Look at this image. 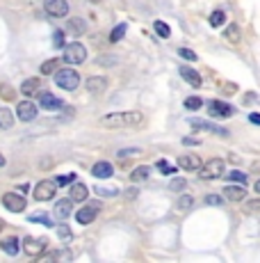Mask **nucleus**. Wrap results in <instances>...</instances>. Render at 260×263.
<instances>
[{
	"label": "nucleus",
	"instance_id": "1",
	"mask_svg": "<svg viewBox=\"0 0 260 263\" xmlns=\"http://www.w3.org/2000/svg\"><path fill=\"white\" fill-rule=\"evenodd\" d=\"M105 128H133V126L144 124V114L142 112H110L99 121Z\"/></svg>",
	"mask_w": 260,
	"mask_h": 263
},
{
	"label": "nucleus",
	"instance_id": "2",
	"mask_svg": "<svg viewBox=\"0 0 260 263\" xmlns=\"http://www.w3.org/2000/svg\"><path fill=\"white\" fill-rule=\"evenodd\" d=\"M55 85L59 90H66V92H73L75 87L80 85V74L75 69H57L55 71Z\"/></svg>",
	"mask_w": 260,
	"mask_h": 263
},
{
	"label": "nucleus",
	"instance_id": "3",
	"mask_svg": "<svg viewBox=\"0 0 260 263\" xmlns=\"http://www.w3.org/2000/svg\"><path fill=\"white\" fill-rule=\"evenodd\" d=\"M226 172V163L221 158H212L208 160L206 165H201V169H199V176L206 181H212V179H219V176H224Z\"/></svg>",
	"mask_w": 260,
	"mask_h": 263
},
{
	"label": "nucleus",
	"instance_id": "4",
	"mask_svg": "<svg viewBox=\"0 0 260 263\" xmlns=\"http://www.w3.org/2000/svg\"><path fill=\"white\" fill-rule=\"evenodd\" d=\"M84 60H87V48L82 44L73 41V44H69L64 48V62H69V64H82Z\"/></svg>",
	"mask_w": 260,
	"mask_h": 263
},
{
	"label": "nucleus",
	"instance_id": "5",
	"mask_svg": "<svg viewBox=\"0 0 260 263\" xmlns=\"http://www.w3.org/2000/svg\"><path fill=\"white\" fill-rule=\"evenodd\" d=\"M3 206L7 211H12V213H23L28 209V202H25L23 192H7L3 194Z\"/></svg>",
	"mask_w": 260,
	"mask_h": 263
},
{
	"label": "nucleus",
	"instance_id": "6",
	"mask_svg": "<svg viewBox=\"0 0 260 263\" xmlns=\"http://www.w3.org/2000/svg\"><path fill=\"white\" fill-rule=\"evenodd\" d=\"M57 192V181H50V179H44L35 185V199L37 202H50Z\"/></svg>",
	"mask_w": 260,
	"mask_h": 263
},
{
	"label": "nucleus",
	"instance_id": "7",
	"mask_svg": "<svg viewBox=\"0 0 260 263\" xmlns=\"http://www.w3.org/2000/svg\"><path fill=\"white\" fill-rule=\"evenodd\" d=\"M46 247H48V245H46L44 238H32V236L23 238V252L32 258H39L41 254L46 252Z\"/></svg>",
	"mask_w": 260,
	"mask_h": 263
},
{
	"label": "nucleus",
	"instance_id": "8",
	"mask_svg": "<svg viewBox=\"0 0 260 263\" xmlns=\"http://www.w3.org/2000/svg\"><path fill=\"white\" fill-rule=\"evenodd\" d=\"M208 112H210V117H215V119H228V117L235 114V108L224 103V101H210V103H208Z\"/></svg>",
	"mask_w": 260,
	"mask_h": 263
},
{
	"label": "nucleus",
	"instance_id": "9",
	"mask_svg": "<svg viewBox=\"0 0 260 263\" xmlns=\"http://www.w3.org/2000/svg\"><path fill=\"white\" fill-rule=\"evenodd\" d=\"M190 126L197 130H208V133H215L219 135V138H228V128H224V126L215 124V121H203V119H190Z\"/></svg>",
	"mask_w": 260,
	"mask_h": 263
},
{
	"label": "nucleus",
	"instance_id": "10",
	"mask_svg": "<svg viewBox=\"0 0 260 263\" xmlns=\"http://www.w3.org/2000/svg\"><path fill=\"white\" fill-rule=\"evenodd\" d=\"M99 211H101L99 202H87V206L75 213V220H78L80 224H92L94 220H96V215H99Z\"/></svg>",
	"mask_w": 260,
	"mask_h": 263
},
{
	"label": "nucleus",
	"instance_id": "11",
	"mask_svg": "<svg viewBox=\"0 0 260 263\" xmlns=\"http://www.w3.org/2000/svg\"><path fill=\"white\" fill-rule=\"evenodd\" d=\"M37 114H39V110H37V105L32 103V101H19V105H16V117H19L21 121H35Z\"/></svg>",
	"mask_w": 260,
	"mask_h": 263
},
{
	"label": "nucleus",
	"instance_id": "12",
	"mask_svg": "<svg viewBox=\"0 0 260 263\" xmlns=\"http://www.w3.org/2000/svg\"><path fill=\"white\" fill-rule=\"evenodd\" d=\"M46 14L53 19H64L69 14V3L66 0H46Z\"/></svg>",
	"mask_w": 260,
	"mask_h": 263
},
{
	"label": "nucleus",
	"instance_id": "13",
	"mask_svg": "<svg viewBox=\"0 0 260 263\" xmlns=\"http://www.w3.org/2000/svg\"><path fill=\"white\" fill-rule=\"evenodd\" d=\"M224 197L228 199V202H242V199H246L244 183H228L224 188Z\"/></svg>",
	"mask_w": 260,
	"mask_h": 263
},
{
	"label": "nucleus",
	"instance_id": "14",
	"mask_svg": "<svg viewBox=\"0 0 260 263\" xmlns=\"http://www.w3.org/2000/svg\"><path fill=\"white\" fill-rule=\"evenodd\" d=\"M39 105L44 110H59V108H64V101L59 99V96L50 94V92H41L39 94Z\"/></svg>",
	"mask_w": 260,
	"mask_h": 263
},
{
	"label": "nucleus",
	"instance_id": "15",
	"mask_svg": "<svg viewBox=\"0 0 260 263\" xmlns=\"http://www.w3.org/2000/svg\"><path fill=\"white\" fill-rule=\"evenodd\" d=\"M178 167L187 169V172H199V169H201V158H199L197 154L181 156V158H178Z\"/></svg>",
	"mask_w": 260,
	"mask_h": 263
},
{
	"label": "nucleus",
	"instance_id": "16",
	"mask_svg": "<svg viewBox=\"0 0 260 263\" xmlns=\"http://www.w3.org/2000/svg\"><path fill=\"white\" fill-rule=\"evenodd\" d=\"M66 32H69L71 37H82L84 32H87V21L78 19V16L69 19V23H66Z\"/></svg>",
	"mask_w": 260,
	"mask_h": 263
},
{
	"label": "nucleus",
	"instance_id": "17",
	"mask_svg": "<svg viewBox=\"0 0 260 263\" xmlns=\"http://www.w3.org/2000/svg\"><path fill=\"white\" fill-rule=\"evenodd\" d=\"M92 174L96 176V179H110L114 174V165L108 163V160H101V163H96L92 167Z\"/></svg>",
	"mask_w": 260,
	"mask_h": 263
},
{
	"label": "nucleus",
	"instance_id": "18",
	"mask_svg": "<svg viewBox=\"0 0 260 263\" xmlns=\"http://www.w3.org/2000/svg\"><path fill=\"white\" fill-rule=\"evenodd\" d=\"M71 211H73V199H71V197L59 199V202L55 204V215H57L59 220H69Z\"/></svg>",
	"mask_w": 260,
	"mask_h": 263
},
{
	"label": "nucleus",
	"instance_id": "19",
	"mask_svg": "<svg viewBox=\"0 0 260 263\" xmlns=\"http://www.w3.org/2000/svg\"><path fill=\"white\" fill-rule=\"evenodd\" d=\"M89 190L92 188H87L84 183H71V188H69V197L73 199V202H87V197H89Z\"/></svg>",
	"mask_w": 260,
	"mask_h": 263
},
{
	"label": "nucleus",
	"instance_id": "20",
	"mask_svg": "<svg viewBox=\"0 0 260 263\" xmlns=\"http://www.w3.org/2000/svg\"><path fill=\"white\" fill-rule=\"evenodd\" d=\"M181 76H183V80H185L187 85H192V87H201L203 85V80H201V76L197 74V71L192 69V67H181Z\"/></svg>",
	"mask_w": 260,
	"mask_h": 263
},
{
	"label": "nucleus",
	"instance_id": "21",
	"mask_svg": "<svg viewBox=\"0 0 260 263\" xmlns=\"http://www.w3.org/2000/svg\"><path fill=\"white\" fill-rule=\"evenodd\" d=\"M21 243H23V240H19L16 236H12V238H5L3 243H0V249H3L5 254H10V256H16L19 249H21Z\"/></svg>",
	"mask_w": 260,
	"mask_h": 263
},
{
	"label": "nucleus",
	"instance_id": "22",
	"mask_svg": "<svg viewBox=\"0 0 260 263\" xmlns=\"http://www.w3.org/2000/svg\"><path fill=\"white\" fill-rule=\"evenodd\" d=\"M105 87H108V80L101 78V76L87 78V92H92V94H99V92H103Z\"/></svg>",
	"mask_w": 260,
	"mask_h": 263
},
{
	"label": "nucleus",
	"instance_id": "23",
	"mask_svg": "<svg viewBox=\"0 0 260 263\" xmlns=\"http://www.w3.org/2000/svg\"><path fill=\"white\" fill-rule=\"evenodd\" d=\"M224 39H226V41H231V44H240V41H242L240 25H237V23L226 25V30H224Z\"/></svg>",
	"mask_w": 260,
	"mask_h": 263
},
{
	"label": "nucleus",
	"instance_id": "24",
	"mask_svg": "<svg viewBox=\"0 0 260 263\" xmlns=\"http://www.w3.org/2000/svg\"><path fill=\"white\" fill-rule=\"evenodd\" d=\"M12 126H14V114H12L7 108H0V128L10 130Z\"/></svg>",
	"mask_w": 260,
	"mask_h": 263
},
{
	"label": "nucleus",
	"instance_id": "25",
	"mask_svg": "<svg viewBox=\"0 0 260 263\" xmlns=\"http://www.w3.org/2000/svg\"><path fill=\"white\" fill-rule=\"evenodd\" d=\"M41 261H71V252L69 249H59V252H50L46 256H39Z\"/></svg>",
	"mask_w": 260,
	"mask_h": 263
},
{
	"label": "nucleus",
	"instance_id": "26",
	"mask_svg": "<svg viewBox=\"0 0 260 263\" xmlns=\"http://www.w3.org/2000/svg\"><path fill=\"white\" fill-rule=\"evenodd\" d=\"M148 176H151V167L148 165H142V167H135L133 174H130V179L135 181V183H139V181H146Z\"/></svg>",
	"mask_w": 260,
	"mask_h": 263
},
{
	"label": "nucleus",
	"instance_id": "27",
	"mask_svg": "<svg viewBox=\"0 0 260 263\" xmlns=\"http://www.w3.org/2000/svg\"><path fill=\"white\" fill-rule=\"evenodd\" d=\"M39 83H41L39 78H28L23 85H21V92H23L25 96H32L37 90H39Z\"/></svg>",
	"mask_w": 260,
	"mask_h": 263
},
{
	"label": "nucleus",
	"instance_id": "28",
	"mask_svg": "<svg viewBox=\"0 0 260 263\" xmlns=\"http://www.w3.org/2000/svg\"><path fill=\"white\" fill-rule=\"evenodd\" d=\"M226 23V12L224 10H215L210 14V25L212 28H221V25Z\"/></svg>",
	"mask_w": 260,
	"mask_h": 263
},
{
	"label": "nucleus",
	"instance_id": "29",
	"mask_svg": "<svg viewBox=\"0 0 260 263\" xmlns=\"http://www.w3.org/2000/svg\"><path fill=\"white\" fill-rule=\"evenodd\" d=\"M55 231H57V238L62 240V243H69V240L73 238V233H71V229L66 227V224H57V227H55Z\"/></svg>",
	"mask_w": 260,
	"mask_h": 263
},
{
	"label": "nucleus",
	"instance_id": "30",
	"mask_svg": "<svg viewBox=\"0 0 260 263\" xmlns=\"http://www.w3.org/2000/svg\"><path fill=\"white\" fill-rule=\"evenodd\" d=\"M153 28H155V32L162 37V39H169V37H171V30H169V25L164 23V21H155Z\"/></svg>",
	"mask_w": 260,
	"mask_h": 263
},
{
	"label": "nucleus",
	"instance_id": "31",
	"mask_svg": "<svg viewBox=\"0 0 260 263\" xmlns=\"http://www.w3.org/2000/svg\"><path fill=\"white\" fill-rule=\"evenodd\" d=\"M226 179L231 181V183H246V174L240 172V169H233V172L226 174Z\"/></svg>",
	"mask_w": 260,
	"mask_h": 263
},
{
	"label": "nucleus",
	"instance_id": "32",
	"mask_svg": "<svg viewBox=\"0 0 260 263\" xmlns=\"http://www.w3.org/2000/svg\"><path fill=\"white\" fill-rule=\"evenodd\" d=\"M155 167H157V172H160V174H167V176H169V174H176V172H178V169H176V167H171V165H169L164 158L157 160Z\"/></svg>",
	"mask_w": 260,
	"mask_h": 263
},
{
	"label": "nucleus",
	"instance_id": "33",
	"mask_svg": "<svg viewBox=\"0 0 260 263\" xmlns=\"http://www.w3.org/2000/svg\"><path fill=\"white\" fill-rule=\"evenodd\" d=\"M92 190L99 194V197H117L119 194L117 188H105V185H96V188H92Z\"/></svg>",
	"mask_w": 260,
	"mask_h": 263
},
{
	"label": "nucleus",
	"instance_id": "34",
	"mask_svg": "<svg viewBox=\"0 0 260 263\" xmlns=\"http://www.w3.org/2000/svg\"><path fill=\"white\" fill-rule=\"evenodd\" d=\"M0 96H3L5 101H14V99H16L14 87H10L7 83H0Z\"/></svg>",
	"mask_w": 260,
	"mask_h": 263
},
{
	"label": "nucleus",
	"instance_id": "35",
	"mask_svg": "<svg viewBox=\"0 0 260 263\" xmlns=\"http://www.w3.org/2000/svg\"><path fill=\"white\" fill-rule=\"evenodd\" d=\"M57 62H59V60H55V57H50V60H46L44 64H41V74H44V76H50V74H55V71H57Z\"/></svg>",
	"mask_w": 260,
	"mask_h": 263
},
{
	"label": "nucleus",
	"instance_id": "36",
	"mask_svg": "<svg viewBox=\"0 0 260 263\" xmlns=\"http://www.w3.org/2000/svg\"><path fill=\"white\" fill-rule=\"evenodd\" d=\"M126 30H128V25H126V23H119L117 28L110 32V41H119L123 35H126Z\"/></svg>",
	"mask_w": 260,
	"mask_h": 263
},
{
	"label": "nucleus",
	"instance_id": "37",
	"mask_svg": "<svg viewBox=\"0 0 260 263\" xmlns=\"http://www.w3.org/2000/svg\"><path fill=\"white\" fill-rule=\"evenodd\" d=\"M117 55H101L99 60H96V64H101V67H114L117 64Z\"/></svg>",
	"mask_w": 260,
	"mask_h": 263
},
{
	"label": "nucleus",
	"instance_id": "38",
	"mask_svg": "<svg viewBox=\"0 0 260 263\" xmlns=\"http://www.w3.org/2000/svg\"><path fill=\"white\" fill-rule=\"evenodd\" d=\"M185 108H187V110H199V108H203V99H199V96H190V99H185Z\"/></svg>",
	"mask_w": 260,
	"mask_h": 263
},
{
	"label": "nucleus",
	"instance_id": "39",
	"mask_svg": "<svg viewBox=\"0 0 260 263\" xmlns=\"http://www.w3.org/2000/svg\"><path fill=\"white\" fill-rule=\"evenodd\" d=\"M53 46L55 48H66V41H64V32L62 30L53 32Z\"/></svg>",
	"mask_w": 260,
	"mask_h": 263
},
{
	"label": "nucleus",
	"instance_id": "40",
	"mask_svg": "<svg viewBox=\"0 0 260 263\" xmlns=\"http://www.w3.org/2000/svg\"><path fill=\"white\" fill-rule=\"evenodd\" d=\"M28 220H30V222H41V224H46V227H55L53 220H50L48 215H41V213L39 215H30Z\"/></svg>",
	"mask_w": 260,
	"mask_h": 263
},
{
	"label": "nucleus",
	"instance_id": "41",
	"mask_svg": "<svg viewBox=\"0 0 260 263\" xmlns=\"http://www.w3.org/2000/svg\"><path fill=\"white\" fill-rule=\"evenodd\" d=\"M192 204H194V199H192L190 194H183V197L178 199V209H181V211H190Z\"/></svg>",
	"mask_w": 260,
	"mask_h": 263
},
{
	"label": "nucleus",
	"instance_id": "42",
	"mask_svg": "<svg viewBox=\"0 0 260 263\" xmlns=\"http://www.w3.org/2000/svg\"><path fill=\"white\" fill-rule=\"evenodd\" d=\"M187 188V181L185 179H174L171 183H169V190H174V192H181V190Z\"/></svg>",
	"mask_w": 260,
	"mask_h": 263
},
{
	"label": "nucleus",
	"instance_id": "43",
	"mask_svg": "<svg viewBox=\"0 0 260 263\" xmlns=\"http://www.w3.org/2000/svg\"><path fill=\"white\" fill-rule=\"evenodd\" d=\"M178 55H181L183 60H190V62H197V53L190 48H178Z\"/></svg>",
	"mask_w": 260,
	"mask_h": 263
},
{
	"label": "nucleus",
	"instance_id": "44",
	"mask_svg": "<svg viewBox=\"0 0 260 263\" xmlns=\"http://www.w3.org/2000/svg\"><path fill=\"white\" fill-rule=\"evenodd\" d=\"M206 204L208 206H224V197H219V194H208Z\"/></svg>",
	"mask_w": 260,
	"mask_h": 263
},
{
	"label": "nucleus",
	"instance_id": "45",
	"mask_svg": "<svg viewBox=\"0 0 260 263\" xmlns=\"http://www.w3.org/2000/svg\"><path fill=\"white\" fill-rule=\"evenodd\" d=\"M57 185H71L75 181V174H69V176H57Z\"/></svg>",
	"mask_w": 260,
	"mask_h": 263
},
{
	"label": "nucleus",
	"instance_id": "46",
	"mask_svg": "<svg viewBox=\"0 0 260 263\" xmlns=\"http://www.w3.org/2000/svg\"><path fill=\"white\" fill-rule=\"evenodd\" d=\"M137 154H142V151H139V149H121V151H119V158H130V156H137Z\"/></svg>",
	"mask_w": 260,
	"mask_h": 263
},
{
	"label": "nucleus",
	"instance_id": "47",
	"mask_svg": "<svg viewBox=\"0 0 260 263\" xmlns=\"http://www.w3.org/2000/svg\"><path fill=\"white\" fill-rule=\"evenodd\" d=\"M249 121H251V124H255V126H260V112H251Z\"/></svg>",
	"mask_w": 260,
	"mask_h": 263
},
{
	"label": "nucleus",
	"instance_id": "48",
	"mask_svg": "<svg viewBox=\"0 0 260 263\" xmlns=\"http://www.w3.org/2000/svg\"><path fill=\"white\" fill-rule=\"evenodd\" d=\"M183 144H187V147H194V144H199V140H194V138H183Z\"/></svg>",
	"mask_w": 260,
	"mask_h": 263
},
{
	"label": "nucleus",
	"instance_id": "49",
	"mask_svg": "<svg viewBox=\"0 0 260 263\" xmlns=\"http://www.w3.org/2000/svg\"><path fill=\"white\" fill-rule=\"evenodd\" d=\"M64 114H66V117H71V114H75V110L73 108H64Z\"/></svg>",
	"mask_w": 260,
	"mask_h": 263
},
{
	"label": "nucleus",
	"instance_id": "50",
	"mask_svg": "<svg viewBox=\"0 0 260 263\" xmlns=\"http://www.w3.org/2000/svg\"><path fill=\"white\" fill-rule=\"evenodd\" d=\"M249 209H260V202H249Z\"/></svg>",
	"mask_w": 260,
	"mask_h": 263
},
{
	"label": "nucleus",
	"instance_id": "51",
	"mask_svg": "<svg viewBox=\"0 0 260 263\" xmlns=\"http://www.w3.org/2000/svg\"><path fill=\"white\" fill-rule=\"evenodd\" d=\"M253 190H255V192H258V194H260V179H258V181H255V185H253Z\"/></svg>",
	"mask_w": 260,
	"mask_h": 263
},
{
	"label": "nucleus",
	"instance_id": "52",
	"mask_svg": "<svg viewBox=\"0 0 260 263\" xmlns=\"http://www.w3.org/2000/svg\"><path fill=\"white\" fill-rule=\"evenodd\" d=\"M0 167H5V156L0 154Z\"/></svg>",
	"mask_w": 260,
	"mask_h": 263
},
{
	"label": "nucleus",
	"instance_id": "53",
	"mask_svg": "<svg viewBox=\"0 0 260 263\" xmlns=\"http://www.w3.org/2000/svg\"><path fill=\"white\" fill-rule=\"evenodd\" d=\"M3 229H5V222H3V220H0V231H3Z\"/></svg>",
	"mask_w": 260,
	"mask_h": 263
},
{
	"label": "nucleus",
	"instance_id": "54",
	"mask_svg": "<svg viewBox=\"0 0 260 263\" xmlns=\"http://www.w3.org/2000/svg\"><path fill=\"white\" fill-rule=\"evenodd\" d=\"M89 3H94V5H96V3H101V0H89Z\"/></svg>",
	"mask_w": 260,
	"mask_h": 263
}]
</instances>
